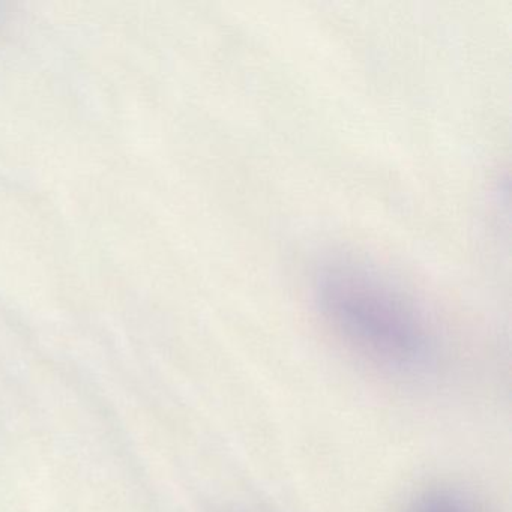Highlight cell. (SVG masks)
<instances>
[{
    "label": "cell",
    "mask_w": 512,
    "mask_h": 512,
    "mask_svg": "<svg viewBox=\"0 0 512 512\" xmlns=\"http://www.w3.org/2000/svg\"><path fill=\"white\" fill-rule=\"evenodd\" d=\"M317 299L332 326L380 364L401 371L431 364L433 341L421 314L365 266L335 263L323 269Z\"/></svg>",
    "instance_id": "obj_1"
},
{
    "label": "cell",
    "mask_w": 512,
    "mask_h": 512,
    "mask_svg": "<svg viewBox=\"0 0 512 512\" xmlns=\"http://www.w3.org/2000/svg\"><path fill=\"white\" fill-rule=\"evenodd\" d=\"M409 512H473L457 494L449 491H430L413 502Z\"/></svg>",
    "instance_id": "obj_2"
}]
</instances>
